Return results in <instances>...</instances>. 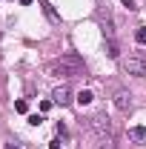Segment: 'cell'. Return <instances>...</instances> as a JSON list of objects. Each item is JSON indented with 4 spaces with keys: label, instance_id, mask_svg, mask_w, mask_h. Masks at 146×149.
<instances>
[{
    "label": "cell",
    "instance_id": "5",
    "mask_svg": "<svg viewBox=\"0 0 146 149\" xmlns=\"http://www.w3.org/2000/svg\"><path fill=\"white\" fill-rule=\"evenodd\" d=\"M115 106H117L120 112H129V109H132V92L117 89V92H115Z\"/></svg>",
    "mask_w": 146,
    "mask_h": 149
},
{
    "label": "cell",
    "instance_id": "11",
    "mask_svg": "<svg viewBox=\"0 0 146 149\" xmlns=\"http://www.w3.org/2000/svg\"><path fill=\"white\" fill-rule=\"evenodd\" d=\"M15 109L17 112H29V103H26V100H15Z\"/></svg>",
    "mask_w": 146,
    "mask_h": 149
},
{
    "label": "cell",
    "instance_id": "1",
    "mask_svg": "<svg viewBox=\"0 0 146 149\" xmlns=\"http://www.w3.org/2000/svg\"><path fill=\"white\" fill-rule=\"evenodd\" d=\"M46 72L57 74V77H74V74H83V60L77 55H63V57H57V60H52L46 66Z\"/></svg>",
    "mask_w": 146,
    "mask_h": 149
},
{
    "label": "cell",
    "instance_id": "2",
    "mask_svg": "<svg viewBox=\"0 0 146 149\" xmlns=\"http://www.w3.org/2000/svg\"><path fill=\"white\" fill-rule=\"evenodd\" d=\"M123 72L132 74V77H143V74H146V60H143V55L132 52L129 57H123Z\"/></svg>",
    "mask_w": 146,
    "mask_h": 149
},
{
    "label": "cell",
    "instance_id": "6",
    "mask_svg": "<svg viewBox=\"0 0 146 149\" xmlns=\"http://www.w3.org/2000/svg\"><path fill=\"white\" fill-rule=\"evenodd\" d=\"M129 141L135 146H146V126H129Z\"/></svg>",
    "mask_w": 146,
    "mask_h": 149
},
{
    "label": "cell",
    "instance_id": "3",
    "mask_svg": "<svg viewBox=\"0 0 146 149\" xmlns=\"http://www.w3.org/2000/svg\"><path fill=\"white\" fill-rule=\"evenodd\" d=\"M89 129L100 138V135H109L112 132V120L109 118H103V115H95V118H89Z\"/></svg>",
    "mask_w": 146,
    "mask_h": 149
},
{
    "label": "cell",
    "instance_id": "13",
    "mask_svg": "<svg viewBox=\"0 0 146 149\" xmlns=\"http://www.w3.org/2000/svg\"><path fill=\"white\" fill-rule=\"evenodd\" d=\"M123 6H126V9H138V6H135V0H123Z\"/></svg>",
    "mask_w": 146,
    "mask_h": 149
},
{
    "label": "cell",
    "instance_id": "8",
    "mask_svg": "<svg viewBox=\"0 0 146 149\" xmlns=\"http://www.w3.org/2000/svg\"><path fill=\"white\" fill-rule=\"evenodd\" d=\"M106 55H109V57H117V55H120V49H117V43H115L112 37H106Z\"/></svg>",
    "mask_w": 146,
    "mask_h": 149
},
{
    "label": "cell",
    "instance_id": "14",
    "mask_svg": "<svg viewBox=\"0 0 146 149\" xmlns=\"http://www.w3.org/2000/svg\"><path fill=\"white\" fill-rule=\"evenodd\" d=\"M6 149H20V146L15 143V141H6Z\"/></svg>",
    "mask_w": 146,
    "mask_h": 149
},
{
    "label": "cell",
    "instance_id": "10",
    "mask_svg": "<svg viewBox=\"0 0 146 149\" xmlns=\"http://www.w3.org/2000/svg\"><path fill=\"white\" fill-rule=\"evenodd\" d=\"M135 40H138V43H146V26H140V29L135 32Z\"/></svg>",
    "mask_w": 146,
    "mask_h": 149
},
{
    "label": "cell",
    "instance_id": "4",
    "mask_svg": "<svg viewBox=\"0 0 146 149\" xmlns=\"http://www.w3.org/2000/svg\"><path fill=\"white\" fill-rule=\"evenodd\" d=\"M52 103H60V106H66V103H72V89L66 86V83H60L55 92H52Z\"/></svg>",
    "mask_w": 146,
    "mask_h": 149
},
{
    "label": "cell",
    "instance_id": "12",
    "mask_svg": "<svg viewBox=\"0 0 146 149\" xmlns=\"http://www.w3.org/2000/svg\"><path fill=\"white\" fill-rule=\"evenodd\" d=\"M29 123H32V126H40V123H43V118H40V115H29Z\"/></svg>",
    "mask_w": 146,
    "mask_h": 149
},
{
    "label": "cell",
    "instance_id": "9",
    "mask_svg": "<svg viewBox=\"0 0 146 149\" xmlns=\"http://www.w3.org/2000/svg\"><path fill=\"white\" fill-rule=\"evenodd\" d=\"M77 103H80V106H89V103H92V92H89V89L77 92Z\"/></svg>",
    "mask_w": 146,
    "mask_h": 149
},
{
    "label": "cell",
    "instance_id": "7",
    "mask_svg": "<svg viewBox=\"0 0 146 149\" xmlns=\"http://www.w3.org/2000/svg\"><path fill=\"white\" fill-rule=\"evenodd\" d=\"M97 149H117L115 132H109V135H100V138H97Z\"/></svg>",
    "mask_w": 146,
    "mask_h": 149
}]
</instances>
